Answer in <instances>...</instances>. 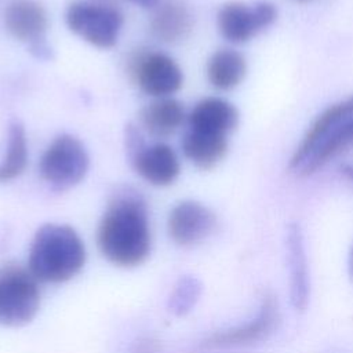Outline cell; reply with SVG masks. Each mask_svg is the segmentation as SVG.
I'll return each instance as SVG.
<instances>
[{
  "label": "cell",
  "instance_id": "3",
  "mask_svg": "<svg viewBox=\"0 0 353 353\" xmlns=\"http://www.w3.org/2000/svg\"><path fill=\"white\" fill-rule=\"evenodd\" d=\"M40 306L37 280L29 270L7 265L0 270V324L21 327L28 324Z\"/></svg>",
  "mask_w": 353,
  "mask_h": 353
},
{
  "label": "cell",
  "instance_id": "8",
  "mask_svg": "<svg viewBox=\"0 0 353 353\" xmlns=\"http://www.w3.org/2000/svg\"><path fill=\"white\" fill-rule=\"evenodd\" d=\"M7 30L29 46L37 58H48L51 48L46 43L48 18L44 7L36 0H12L4 11Z\"/></svg>",
  "mask_w": 353,
  "mask_h": 353
},
{
  "label": "cell",
  "instance_id": "14",
  "mask_svg": "<svg viewBox=\"0 0 353 353\" xmlns=\"http://www.w3.org/2000/svg\"><path fill=\"white\" fill-rule=\"evenodd\" d=\"M350 146H353V117L330 130L296 172L302 176H309Z\"/></svg>",
  "mask_w": 353,
  "mask_h": 353
},
{
  "label": "cell",
  "instance_id": "7",
  "mask_svg": "<svg viewBox=\"0 0 353 353\" xmlns=\"http://www.w3.org/2000/svg\"><path fill=\"white\" fill-rule=\"evenodd\" d=\"M130 73L138 87L153 98H165L176 92L183 83L179 65L167 54L142 51L130 59Z\"/></svg>",
  "mask_w": 353,
  "mask_h": 353
},
{
  "label": "cell",
  "instance_id": "9",
  "mask_svg": "<svg viewBox=\"0 0 353 353\" xmlns=\"http://www.w3.org/2000/svg\"><path fill=\"white\" fill-rule=\"evenodd\" d=\"M214 212L199 201L176 204L168 216V233L179 245H192L207 239L215 229Z\"/></svg>",
  "mask_w": 353,
  "mask_h": 353
},
{
  "label": "cell",
  "instance_id": "24",
  "mask_svg": "<svg viewBox=\"0 0 353 353\" xmlns=\"http://www.w3.org/2000/svg\"><path fill=\"white\" fill-rule=\"evenodd\" d=\"M296 1H307V0H296Z\"/></svg>",
  "mask_w": 353,
  "mask_h": 353
},
{
  "label": "cell",
  "instance_id": "5",
  "mask_svg": "<svg viewBox=\"0 0 353 353\" xmlns=\"http://www.w3.org/2000/svg\"><path fill=\"white\" fill-rule=\"evenodd\" d=\"M90 159L83 143L68 134L57 137L44 150L39 171L41 178L55 190H66L77 185L87 174Z\"/></svg>",
  "mask_w": 353,
  "mask_h": 353
},
{
  "label": "cell",
  "instance_id": "10",
  "mask_svg": "<svg viewBox=\"0 0 353 353\" xmlns=\"http://www.w3.org/2000/svg\"><path fill=\"white\" fill-rule=\"evenodd\" d=\"M134 170L154 186H168L179 175L181 165L175 150L163 142L145 143L131 154Z\"/></svg>",
  "mask_w": 353,
  "mask_h": 353
},
{
  "label": "cell",
  "instance_id": "15",
  "mask_svg": "<svg viewBox=\"0 0 353 353\" xmlns=\"http://www.w3.org/2000/svg\"><path fill=\"white\" fill-rule=\"evenodd\" d=\"M193 28V18L185 4L168 0L157 7L152 21V34L164 41L175 43L185 39Z\"/></svg>",
  "mask_w": 353,
  "mask_h": 353
},
{
  "label": "cell",
  "instance_id": "20",
  "mask_svg": "<svg viewBox=\"0 0 353 353\" xmlns=\"http://www.w3.org/2000/svg\"><path fill=\"white\" fill-rule=\"evenodd\" d=\"M28 165V142L21 123L14 121L8 130L7 154L0 163V182L19 176Z\"/></svg>",
  "mask_w": 353,
  "mask_h": 353
},
{
  "label": "cell",
  "instance_id": "12",
  "mask_svg": "<svg viewBox=\"0 0 353 353\" xmlns=\"http://www.w3.org/2000/svg\"><path fill=\"white\" fill-rule=\"evenodd\" d=\"M279 320L277 302L272 295H266L259 307L258 316L247 323L245 325L218 332L207 339L205 346L222 347V346H236L255 342L265 338L272 332Z\"/></svg>",
  "mask_w": 353,
  "mask_h": 353
},
{
  "label": "cell",
  "instance_id": "22",
  "mask_svg": "<svg viewBox=\"0 0 353 353\" xmlns=\"http://www.w3.org/2000/svg\"><path fill=\"white\" fill-rule=\"evenodd\" d=\"M130 1H132L134 4L143 7V8H152L159 4V0H130Z\"/></svg>",
  "mask_w": 353,
  "mask_h": 353
},
{
  "label": "cell",
  "instance_id": "23",
  "mask_svg": "<svg viewBox=\"0 0 353 353\" xmlns=\"http://www.w3.org/2000/svg\"><path fill=\"white\" fill-rule=\"evenodd\" d=\"M349 273H350V277H352V280H353V248H352L350 258H349Z\"/></svg>",
  "mask_w": 353,
  "mask_h": 353
},
{
  "label": "cell",
  "instance_id": "11",
  "mask_svg": "<svg viewBox=\"0 0 353 353\" xmlns=\"http://www.w3.org/2000/svg\"><path fill=\"white\" fill-rule=\"evenodd\" d=\"M350 117H353V95L325 108L310 124L302 141L294 150L288 168L292 171H298L310 156L316 145L321 141V138L335 125Z\"/></svg>",
  "mask_w": 353,
  "mask_h": 353
},
{
  "label": "cell",
  "instance_id": "13",
  "mask_svg": "<svg viewBox=\"0 0 353 353\" xmlns=\"http://www.w3.org/2000/svg\"><path fill=\"white\" fill-rule=\"evenodd\" d=\"M188 121L190 130L228 137L239 124V112L229 101L208 97L194 105Z\"/></svg>",
  "mask_w": 353,
  "mask_h": 353
},
{
  "label": "cell",
  "instance_id": "19",
  "mask_svg": "<svg viewBox=\"0 0 353 353\" xmlns=\"http://www.w3.org/2000/svg\"><path fill=\"white\" fill-rule=\"evenodd\" d=\"M288 263L291 273V299L298 310H303L309 298V279L307 263L303 250L302 234L298 226H291L287 237Z\"/></svg>",
  "mask_w": 353,
  "mask_h": 353
},
{
  "label": "cell",
  "instance_id": "2",
  "mask_svg": "<svg viewBox=\"0 0 353 353\" xmlns=\"http://www.w3.org/2000/svg\"><path fill=\"white\" fill-rule=\"evenodd\" d=\"M84 262V244L70 226L47 223L36 232L29 251V272L37 281L63 283L76 276Z\"/></svg>",
  "mask_w": 353,
  "mask_h": 353
},
{
  "label": "cell",
  "instance_id": "21",
  "mask_svg": "<svg viewBox=\"0 0 353 353\" xmlns=\"http://www.w3.org/2000/svg\"><path fill=\"white\" fill-rule=\"evenodd\" d=\"M199 284L194 279L186 277L181 280L179 285L175 288L172 296H171V307L175 313L182 314L190 309V306L194 303V301L199 296Z\"/></svg>",
  "mask_w": 353,
  "mask_h": 353
},
{
  "label": "cell",
  "instance_id": "6",
  "mask_svg": "<svg viewBox=\"0 0 353 353\" xmlns=\"http://www.w3.org/2000/svg\"><path fill=\"white\" fill-rule=\"evenodd\" d=\"M277 19V8L269 1L247 4L229 1L216 15V23L222 37L230 43L241 44L254 39Z\"/></svg>",
  "mask_w": 353,
  "mask_h": 353
},
{
  "label": "cell",
  "instance_id": "18",
  "mask_svg": "<svg viewBox=\"0 0 353 353\" xmlns=\"http://www.w3.org/2000/svg\"><path fill=\"white\" fill-rule=\"evenodd\" d=\"M182 150L188 160L201 170L215 167L228 152V138L225 135L190 130L182 139Z\"/></svg>",
  "mask_w": 353,
  "mask_h": 353
},
{
  "label": "cell",
  "instance_id": "1",
  "mask_svg": "<svg viewBox=\"0 0 353 353\" xmlns=\"http://www.w3.org/2000/svg\"><path fill=\"white\" fill-rule=\"evenodd\" d=\"M103 256L117 266H137L150 252V228L142 196L130 188L113 194L98 228Z\"/></svg>",
  "mask_w": 353,
  "mask_h": 353
},
{
  "label": "cell",
  "instance_id": "17",
  "mask_svg": "<svg viewBox=\"0 0 353 353\" xmlns=\"http://www.w3.org/2000/svg\"><path fill=\"white\" fill-rule=\"evenodd\" d=\"M247 74V61L241 52L233 48L215 51L207 63V77L212 87L230 91L240 85Z\"/></svg>",
  "mask_w": 353,
  "mask_h": 353
},
{
  "label": "cell",
  "instance_id": "4",
  "mask_svg": "<svg viewBox=\"0 0 353 353\" xmlns=\"http://www.w3.org/2000/svg\"><path fill=\"white\" fill-rule=\"evenodd\" d=\"M65 19L74 34L98 48H112L123 26V15L117 8L85 0L72 1Z\"/></svg>",
  "mask_w": 353,
  "mask_h": 353
},
{
  "label": "cell",
  "instance_id": "16",
  "mask_svg": "<svg viewBox=\"0 0 353 353\" xmlns=\"http://www.w3.org/2000/svg\"><path fill=\"white\" fill-rule=\"evenodd\" d=\"M142 127L156 138L172 135L185 120V110L179 101L165 97L148 103L139 114Z\"/></svg>",
  "mask_w": 353,
  "mask_h": 353
}]
</instances>
